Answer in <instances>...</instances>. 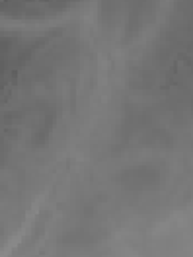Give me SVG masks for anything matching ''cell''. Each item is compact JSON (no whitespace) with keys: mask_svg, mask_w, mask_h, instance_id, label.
<instances>
[{"mask_svg":"<svg viewBox=\"0 0 193 257\" xmlns=\"http://www.w3.org/2000/svg\"><path fill=\"white\" fill-rule=\"evenodd\" d=\"M148 0H104L102 18L112 35L121 33L123 41H131L145 26Z\"/></svg>","mask_w":193,"mask_h":257,"instance_id":"1","label":"cell"},{"mask_svg":"<svg viewBox=\"0 0 193 257\" xmlns=\"http://www.w3.org/2000/svg\"><path fill=\"white\" fill-rule=\"evenodd\" d=\"M166 177V172L162 170L158 164H139V166H133L127 168L119 174V183L131 189V191H137V189H154L156 185H160Z\"/></svg>","mask_w":193,"mask_h":257,"instance_id":"2","label":"cell"}]
</instances>
